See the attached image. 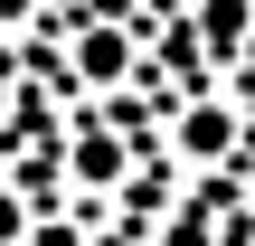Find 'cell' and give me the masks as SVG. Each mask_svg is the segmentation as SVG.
Here are the masks:
<instances>
[{"label":"cell","instance_id":"cell-1","mask_svg":"<svg viewBox=\"0 0 255 246\" xmlns=\"http://www.w3.org/2000/svg\"><path fill=\"white\" fill-rule=\"evenodd\" d=\"M237 142H246V114H237V95H189V104L170 114V152H180L189 171H218Z\"/></svg>","mask_w":255,"mask_h":246},{"label":"cell","instance_id":"cell-2","mask_svg":"<svg viewBox=\"0 0 255 246\" xmlns=\"http://www.w3.org/2000/svg\"><path fill=\"white\" fill-rule=\"evenodd\" d=\"M66 76H76V85H123V76H132V38H123L114 19H85L76 47H66Z\"/></svg>","mask_w":255,"mask_h":246},{"label":"cell","instance_id":"cell-3","mask_svg":"<svg viewBox=\"0 0 255 246\" xmlns=\"http://www.w3.org/2000/svg\"><path fill=\"white\" fill-rule=\"evenodd\" d=\"M66 171H76L85 190H114V180H123V133H114V123H76V133H66Z\"/></svg>","mask_w":255,"mask_h":246},{"label":"cell","instance_id":"cell-4","mask_svg":"<svg viewBox=\"0 0 255 246\" xmlns=\"http://www.w3.org/2000/svg\"><path fill=\"white\" fill-rule=\"evenodd\" d=\"M208 57H246L255 47V0H199V28H189Z\"/></svg>","mask_w":255,"mask_h":246},{"label":"cell","instance_id":"cell-5","mask_svg":"<svg viewBox=\"0 0 255 246\" xmlns=\"http://www.w3.org/2000/svg\"><path fill=\"white\" fill-rule=\"evenodd\" d=\"M0 246H28V199L0 190Z\"/></svg>","mask_w":255,"mask_h":246},{"label":"cell","instance_id":"cell-6","mask_svg":"<svg viewBox=\"0 0 255 246\" xmlns=\"http://www.w3.org/2000/svg\"><path fill=\"white\" fill-rule=\"evenodd\" d=\"M28 9H38V0H0V28H19V19H28Z\"/></svg>","mask_w":255,"mask_h":246},{"label":"cell","instance_id":"cell-7","mask_svg":"<svg viewBox=\"0 0 255 246\" xmlns=\"http://www.w3.org/2000/svg\"><path fill=\"white\" fill-rule=\"evenodd\" d=\"M0 114H9V66H0Z\"/></svg>","mask_w":255,"mask_h":246}]
</instances>
